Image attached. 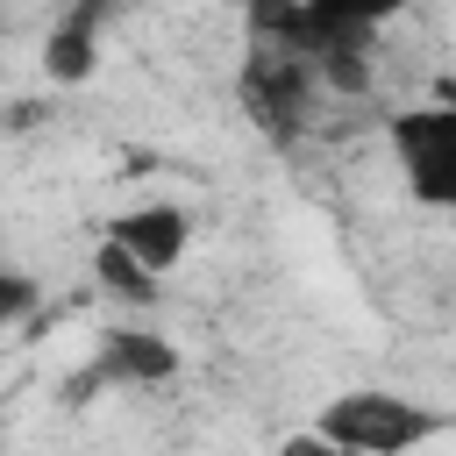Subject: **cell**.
<instances>
[{
	"mask_svg": "<svg viewBox=\"0 0 456 456\" xmlns=\"http://www.w3.org/2000/svg\"><path fill=\"white\" fill-rule=\"evenodd\" d=\"M306 428L349 456H420L428 442L456 435V413L420 392H399V385H349V392L321 399Z\"/></svg>",
	"mask_w": 456,
	"mask_h": 456,
	"instance_id": "cell-1",
	"label": "cell"
},
{
	"mask_svg": "<svg viewBox=\"0 0 456 456\" xmlns=\"http://www.w3.org/2000/svg\"><path fill=\"white\" fill-rule=\"evenodd\" d=\"M399 185L428 214H456V100H413L385 121Z\"/></svg>",
	"mask_w": 456,
	"mask_h": 456,
	"instance_id": "cell-2",
	"label": "cell"
},
{
	"mask_svg": "<svg viewBox=\"0 0 456 456\" xmlns=\"http://www.w3.org/2000/svg\"><path fill=\"white\" fill-rule=\"evenodd\" d=\"M192 249V214L171 207V200H142V207H121L107 221V242H100V278L121 285V292H150L178 256Z\"/></svg>",
	"mask_w": 456,
	"mask_h": 456,
	"instance_id": "cell-3",
	"label": "cell"
},
{
	"mask_svg": "<svg viewBox=\"0 0 456 456\" xmlns=\"http://www.w3.org/2000/svg\"><path fill=\"white\" fill-rule=\"evenodd\" d=\"M413 0H299V21L314 28V36H328V43H349V36H370V28H385L392 14H406Z\"/></svg>",
	"mask_w": 456,
	"mask_h": 456,
	"instance_id": "cell-4",
	"label": "cell"
},
{
	"mask_svg": "<svg viewBox=\"0 0 456 456\" xmlns=\"http://www.w3.org/2000/svg\"><path fill=\"white\" fill-rule=\"evenodd\" d=\"M285 456H349V449H335L328 435H314V428H306L299 442H285Z\"/></svg>",
	"mask_w": 456,
	"mask_h": 456,
	"instance_id": "cell-5",
	"label": "cell"
}]
</instances>
